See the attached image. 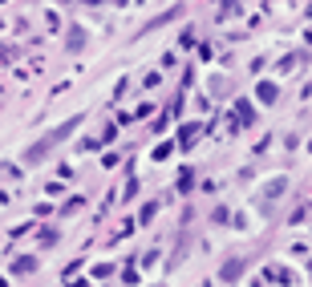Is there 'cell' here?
I'll return each mask as SVG.
<instances>
[{"label":"cell","instance_id":"obj_1","mask_svg":"<svg viewBox=\"0 0 312 287\" xmlns=\"http://www.w3.org/2000/svg\"><path fill=\"white\" fill-rule=\"evenodd\" d=\"M73 130H77V117H73V121H65V125H57V130H53V134H45V138H41L37 146H28V150H24V162H28V166L45 162V158H49V150H53L57 142H65V138H69Z\"/></svg>","mask_w":312,"mask_h":287},{"label":"cell","instance_id":"obj_2","mask_svg":"<svg viewBox=\"0 0 312 287\" xmlns=\"http://www.w3.org/2000/svg\"><path fill=\"white\" fill-rule=\"evenodd\" d=\"M81 45H85V33H81V28L73 24V28H69V37H65V49H69V53H77Z\"/></svg>","mask_w":312,"mask_h":287},{"label":"cell","instance_id":"obj_3","mask_svg":"<svg viewBox=\"0 0 312 287\" xmlns=\"http://www.w3.org/2000/svg\"><path fill=\"white\" fill-rule=\"evenodd\" d=\"M235 121H239V125H252V121H256V113H252V105H247V101L235 105Z\"/></svg>","mask_w":312,"mask_h":287},{"label":"cell","instance_id":"obj_4","mask_svg":"<svg viewBox=\"0 0 312 287\" xmlns=\"http://www.w3.org/2000/svg\"><path fill=\"white\" fill-rule=\"evenodd\" d=\"M199 138V125H182V134H178V146H191Z\"/></svg>","mask_w":312,"mask_h":287},{"label":"cell","instance_id":"obj_5","mask_svg":"<svg viewBox=\"0 0 312 287\" xmlns=\"http://www.w3.org/2000/svg\"><path fill=\"white\" fill-rule=\"evenodd\" d=\"M276 97H280V89H276L272 81H264V85H260V101H276Z\"/></svg>","mask_w":312,"mask_h":287},{"label":"cell","instance_id":"obj_6","mask_svg":"<svg viewBox=\"0 0 312 287\" xmlns=\"http://www.w3.org/2000/svg\"><path fill=\"white\" fill-rule=\"evenodd\" d=\"M239 271H243V263H239V259H231V263L223 267V279L231 283V279H239Z\"/></svg>","mask_w":312,"mask_h":287},{"label":"cell","instance_id":"obj_7","mask_svg":"<svg viewBox=\"0 0 312 287\" xmlns=\"http://www.w3.org/2000/svg\"><path fill=\"white\" fill-rule=\"evenodd\" d=\"M37 267V259H28V255H24V259H16L12 263V275H20V271H33Z\"/></svg>","mask_w":312,"mask_h":287},{"label":"cell","instance_id":"obj_8","mask_svg":"<svg viewBox=\"0 0 312 287\" xmlns=\"http://www.w3.org/2000/svg\"><path fill=\"white\" fill-rule=\"evenodd\" d=\"M191 178H195L191 170H182V174H178V190H191Z\"/></svg>","mask_w":312,"mask_h":287},{"label":"cell","instance_id":"obj_9","mask_svg":"<svg viewBox=\"0 0 312 287\" xmlns=\"http://www.w3.org/2000/svg\"><path fill=\"white\" fill-rule=\"evenodd\" d=\"M89 4H98V0H89Z\"/></svg>","mask_w":312,"mask_h":287}]
</instances>
